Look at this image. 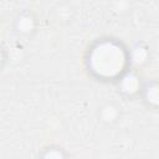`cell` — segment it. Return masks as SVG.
<instances>
[{"instance_id":"ba28073f","label":"cell","mask_w":159,"mask_h":159,"mask_svg":"<svg viewBox=\"0 0 159 159\" xmlns=\"http://www.w3.org/2000/svg\"><path fill=\"white\" fill-rule=\"evenodd\" d=\"M6 60H7V53H6V50L4 48V46L0 43V70L4 67V65L6 63Z\"/></svg>"},{"instance_id":"3957f363","label":"cell","mask_w":159,"mask_h":159,"mask_svg":"<svg viewBox=\"0 0 159 159\" xmlns=\"http://www.w3.org/2000/svg\"><path fill=\"white\" fill-rule=\"evenodd\" d=\"M37 29V19L30 10H24L17 14L14 20V31L22 37H29L35 34Z\"/></svg>"},{"instance_id":"7a4b0ae2","label":"cell","mask_w":159,"mask_h":159,"mask_svg":"<svg viewBox=\"0 0 159 159\" xmlns=\"http://www.w3.org/2000/svg\"><path fill=\"white\" fill-rule=\"evenodd\" d=\"M143 78L139 75V71L135 68L127 70L114 83L118 88V91L128 98L132 97H139L142 86H143Z\"/></svg>"},{"instance_id":"6da1fadb","label":"cell","mask_w":159,"mask_h":159,"mask_svg":"<svg viewBox=\"0 0 159 159\" xmlns=\"http://www.w3.org/2000/svg\"><path fill=\"white\" fill-rule=\"evenodd\" d=\"M84 67L94 80L114 83L130 68L129 50L116 37L96 39L86 51Z\"/></svg>"},{"instance_id":"52a82bcc","label":"cell","mask_w":159,"mask_h":159,"mask_svg":"<svg viewBox=\"0 0 159 159\" xmlns=\"http://www.w3.org/2000/svg\"><path fill=\"white\" fill-rule=\"evenodd\" d=\"M39 157L43 159H62L68 157V154L65 152L63 148L58 145H47L39 153Z\"/></svg>"},{"instance_id":"5b68a950","label":"cell","mask_w":159,"mask_h":159,"mask_svg":"<svg viewBox=\"0 0 159 159\" xmlns=\"http://www.w3.org/2000/svg\"><path fill=\"white\" fill-rule=\"evenodd\" d=\"M128 50H129V62H130L132 68L138 70L139 67L144 66L150 57L149 48L143 42L138 41V42L133 43L130 47H128Z\"/></svg>"},{"instance_id":"8992f818","label":"cell","mask_w":159,"mask_h":159,"mask_svg":"<svg viewBox=\"0 0 159 159\" xmlns=\"http://www.w3.org/2000/svg\"><path fill=\"white\" fill-rule=\"evenodd\" d=\"M119 108L113 103H106L99 109V118L106 123H113L118 119Z\"/></svg>"},{"instance_id":"277c9868","label":"cell","mask_w":159,"mask_h":159,"mask_svg":"<svg viewBox=\"0 0 159 159\" xmlns=\"http://www.w3.org/2000/svg\"><path fill=\"white\" fill-rule=\"evenodd\" d=\"M142 101L150 108H158L159 104V86L155 80H144L139 93Z\"/></svg>"}]
</instances>
